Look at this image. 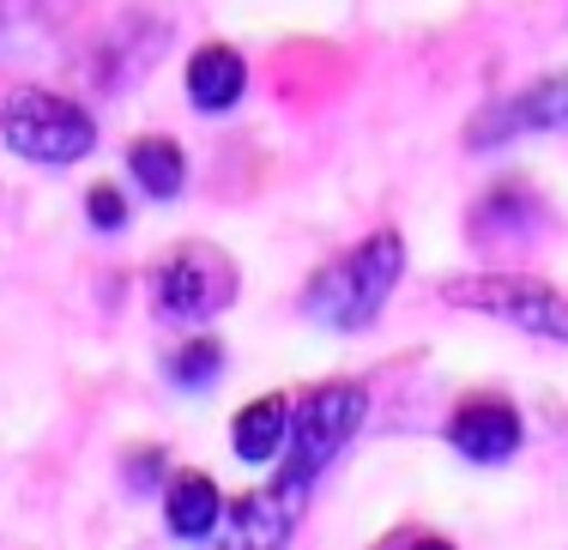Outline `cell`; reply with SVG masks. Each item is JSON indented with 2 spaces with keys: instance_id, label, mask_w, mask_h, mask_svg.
I'll return each instance as SVG.
<instances>
[{
  "instance_id": "6da1fadb",
  "label": "cell",
  "mask_w": 568,
  "mask_h": 550,
  "mask_svg": "<svg viewBox=\"0 0 568 550\" xmlns=\"http://www.w3.org/2000/svg\"><path fill=\"white\" fill-rule=\"evenodd\" d=\"M399 273H405L399 231H375V236H363L357 248H345L339 261H327L315 278H308L303 315L321 320V327H333V333H363L387 308Z\"/></svg>"
},
{
  "instance_id": "7a4b0ae2",
  "label": "cell",
  "mask_w": 568,
  "mask_h": 550,
  "mask_svg": "<svg viewBox=\"0 0 568 550\" xmlns=\"http://www.w3.org/2000/svg\"><path fill=\"white\" fill-rule=\"evenodd\" d=\"M363 411H369V394H363L357 381H327V387H315V394H308L303 406L291 411L284 466H278L273 485H278L284 496H296V502H308L315 478L327 472V466L345 454V441L357 436Z\"/></svg>"
},
{
  "instance_id": "3957f363",
  "label": "cell",
  "mask_w": 568,
  "mask_h": 550,
  "mask_svg": "<svg viewBox=\"0 0 568 550\" xmlns=\"http://www.w3.org/2000/svg\"><path fill=\"white\" fill-rule=\"evenodd\" d=\"M0 140L12 145L19 157H31V164H79V157L98 145V122H91V110H79L73 98H61V91H12L7 110H0Z\"/></svg>"
},
{
  "instance_id": "277c9868",
  "label": "cell",
  "mask_w": 568,
  "mask_h": 550,
  "mask_svg": "<svg viewBox=\"0 0 568 550\" xmlns=\"http://www.w3.org/2000/svg\"><path fill=\"white\" fill-rule=\"evenodd\" d=\"M442 297L454 308H478L490 320H508V327L532 333V339L568 345V297L545 278H526V273H466L448 278Z\"/></svg>"
},
{
  "instance_id": "5b68a950",
  "label": "cell",
  "mask_w": 568,
  "mask_h": 550,
  "mask_svg": "<svg viewBox=\"0 0 568 550\" xmlns=\"http://www.w3.org/2000/svg\"><path fill=\"white\" fill-rule=\"evenodd\" d=\"M236 285L242 278H236V266H230V254H219L212 243L175 248L152 273L158 315H170V320H212L219 308L236 303Z\"/></svg>"
},
{
  "instance_id": "8992f818",
  "label": "cell",
  "mask_w": 568,
  "mask_h": 550,
  "mask_svg": "<svg viewBox=\"0 0 568 550\" xmlns=\"http://www.w3.org/2000/svg\"><path fill=\"white\" fill-rule=\"evenodd\" d=\"M545 128H568V73H550V79H538V85L490 103L484 115H471L466 145L471 152H490V145H508V140H520V133H545Z\"/></svg>"
},
{
  "instance_id": "52a82bcc",
  "label": "cell",
  "mask_w": 568,
  "mask_h": 550,
  "mask_svg": "<svg viewBox=\"0 0 568 550\" xmlns=\"http://www.w3.org/2000/svg\"><path fill=\"white\" fill-rule=\"evenodd\" d=\"M448 441H454L459 460L496 466L526 441V429H520V411H514L503 394H466L448 418Z\"/></svg>"
},
{
  "instance_id": "ba28073f",
  "label": "cell",
  "mask_w": 568,
  "mask_h": 550,
  "mask_svg": "<svg viewBox=\"0 0 568 550\" xmlns=\"http://www.w3.org/2000/svg\"><path fill=\"white\" fill-rule=\"evenodd\" d=\"M296 520H303V502L296 496H284L278 485L254 490V496H236V508H230V544L242 550H278L291 544Z\"/></svg>"
},
{
  "instance_id": "9c48e42d",
  "label": "cell",
  "mask_w": 568,
  "mask_h": 550,
  "mask_svg": "<svg viewBox=\"0 0 568 550\" xmlns=\"http://www.w3.org/2000/svg\"><path fill=\"white\" fill-rule=\"evenodd\" d=\"M242 91H248V61H242L230 43H206L194 61H187V98H194L206 115L230 110Z\"/></svg>"
},
{
  "instance_id": "30bf717a",
  "label": "cell",
  "mask_w": 568,
  "mask_h": 550,
  "mask_svg": "<svg viewBox=\"0 0 568 550\" xmlns=\"http://www.w3.org/2000/svg\"><path fill=\"white\" fill-rule=\"evenodd\" d=\"M224 502H219V485H212L206 472H175L170 490H164V520L175 539H206L212 527H219Z\"/></svg>"
},
{
  "instance_id": "8fae6325",
  "label": "cell",
  "mask_w": 568,
  "mask_h": 550,
  "mask_svg": "<svg viewBox=\"0 0 568 550\" xmlns=\"http://www.w3.org/2000/svg\"><path fill=\"white\" fill-rule=\"evenodd\" d=\"M284 436H291V406H284V394H261L254 406L236 411V424H230V441H236L242 460H273L284 448Z\"/></svg>"
},
{
  "instance_id": "7c38bea8",
  "label": "cell",
  "mask_w": 568,
  "mask_h": 550,
  "mask_svg": "<svg viewBox=\"0 0 568 550\" xmlns=\"http://www.w3.org/2000/svg\"><path fill=\"white\" fill-rule=\"evenodd\" d=\"M128 170H133V182H140L152 200H175V194H182V182H187L182 145L164 140V133H145V140H133V145H128Z\"/></svg>"
},
{
  "instance_id": "4fadbf2b",
  "label": "cell",
  "mask_w": 568,
  "mask_h": 550,
  "mask_svg": "<svg viewBox=\"0 0 568 550\" xmlns=\"http://www.w3.org/2000/svg\"><path fill=\"white\" fill-rule=\"evenodd\" d=\"M164 375L182 387V394H206V387L224 375V345H219V339H187V345H175V352L164 357Z\"/></svg>"
},
{
  "instance_id": "5bb4252c",
  "label": "cell",
  "mask_w": 568,
  "mask_h": 550,
  "mask_svg": "<svg viewBox=\"0 0 568 550\" xmlns=\"http://www.w3.org/2000/svg\"><path fill=\"white\" fill-rule=\"evenodd\" d=\"M85 212H91V224H98V231H121V224H128V200H121L110 182H98L85 194Z\"/></svg>"
},
{
  "instance_id": "9a60e30c",
  "label": "cell",
  "mask_w": 568,
  "mask_h": 550,
  "mask_svg": "<svg viewBox=\"0 0 568 550\" xmlns=\"http://www.w3.org/2000/svg\"><path fill=\"white\" fill-rule=\"evenodd\" d=\"M382 544H448V539H436V532H394V539H382Z\"/></svg>"
},
{
  "instance_id": "2e32d148",
  "label": "cell",
  "mask_w": 568,
  "mask_h": 550,
  "mask_svg": "<svg viewBox=\"0 0 568 550\" xmlns=\"http://www.w3.org/2000/svg\"><path fill=\"white\" fill-rule=\"evenodd\" d=\"M158 472V454H140V460H128V478H152Z\"/></svg>"
}]
</instances>
